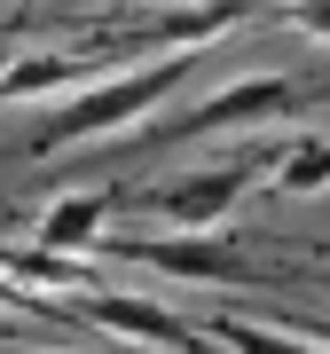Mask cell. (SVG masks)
I'll list each match as a JSON object with an SVG mask.
<instances>
[{
    "mask_svg": "<svg viewBox=\"0 0 330 354\" xmlns=\"http://www.w3.org/2000/svg\"><path fill=\"white\" fill-rule=\"evenodd\" d=\"M181 71H189V55H150V64H134V71H102L95 87H79L71 102H55V118L32 134V158L79 150V142H95V134H126L150 102L173 95Z\"/></svg>",
    "mask_w": 330,
    "mask_h": 354,
    "instance_id": "cell-1",
    "label": "cell"
},
{
    "mask_svg": "<svg viewBox=\"0 0 330 354\" xmlns=\"http://www.w3.org/2000/svg\"><path fill=\"white\" fill-rule=\"evenodd\" d=\"M267 165H275V142H244L236 158H213V165H197V174H181V181L142 189L134 213L157 221L165 236H204V228H220L244 197H252V181H267Z\"/></svg>",
    "mask_w": 330,
    "mask_h": 354,
    "instance_id": "cell-2",
    "label": "cell"
},
{
    "mask_svg": "<svg viewBox=\"0 0 330 354\" xmlns=\"http://www.w3.org/2000/svg\"><path fill=\"white\" fill-rule=\"evenodd\" d=\"M71 307H79V323H87V330H110V339H134V346H165V354H220L204 323L173 315V307H157V299H142V291H110V283H95L87 299H71Z\"/></svg>",
    "mask_w": 330,
    "mask_h": 354,
    "instance_id": "cell-3",
    "label": "cell"
},
{
    "mask_svg": "<svg viewBox=\"0 0 330 354\" xmlns=\"http://www.w3.org/2000/svg\"><path fill=\"white\" fill-rule=\"evenodd\" d=\"M307 102L299 79H283V71H252V79H229V87H213V95H197L189 111L173 118L165 134H213V127H267V118H291Z\"/></svg>",
    "mask_w": 330,
    "mask_h": 354,
    "instance_id": "cell-4",
    "label": "cell"
},
{
    "mask_svg": "<svg viewBox=\"0 0 330 354\" xmlns=\"http://www.w3.org/2000/svg\"><path fill=\"white\" fill-rule=\"evenodd\" d=\"M95 252L134 260V268H150V276H181V283H244L252 276V260L220 252L213 236H102Z\"/></svg>",
    "mask_w": 330,
    "mask_h": 354,
    "instance_id": "cell-5",
    "label": "cell"
},
{
    "mask_svg": "<svg viewBox=\"0 0 330 354\" xmlns=\"http://www.w3.org/2000/svg\"><path fill=\"white\" fill-rule=\"evenodd\" d=\"M110 205L118 189H71V197H55L48 213H39V252H55V260H71V252H87V244H102V221H110Z\"/></svg>",
    "mask_w": 330,
    "mask_h": 354,
    "instance_id": "cell-6",
    "label": "cell"
},
{
    "mask_svg": "<svg viewBox=\"0 0 330 354\" xmlns=\"http://www.w3.org/2000/svg\"><path fill=\"white\" fill-rule=\"evenodd\" d=\"M95 79H102V64H87V55H16L0 71V102L55 95V87H95Z\"/></svg>",
    "mask_w": 330,
    "mask_h": 354,
    "instance_id": "cell-7",
    "label": "cell"
},
{
    "mask_svg": "<svg viewBox=\"0 0 330 354\" xmlns=\"http://www.w3.org/2000/svg\"><path fill=\"white\" fill-rule=\"evenodd\" d=\"M267 181H275L283 197H322V189H330V134H291V142H275Z\"/></svg>",
    "mask_w": 330,
    "mask_h": 354,
    "instance_id": "cell-8",
    "label": "cell"
},
{
    "mask_svg": "<svg viewBox=\"0 0 330 354\" xmlns=\"http://www.w3.org/2000/svg\"><path fill=\"white\" fill-rule=\"evenodd\" d=\"M213 346L220 354H322L299 330H267V323H213Z\"/></svg>",
    "mask_w": 330,
    "mask_h": 354,
    "instance_id": "cell-9",
    "label": "cell"
},
{
    "mask_svg": "<svg viewBox=\"0 0 330 354\" xmlns=\"http://www.w3.org/2000/svg\"><path fill=\"white\" fill-rule=\"evenodd\" d=\"M283 24H291L299 39H330V8H291Z\"/></svg>",
    "mask_w": 330,
    "mask_h": 354,
    "instance_id": "cell-10",
    "label": "cell"
},
{
    "mask_svg": "<svg viewBox=\"0 0 330 354\" xmlns=\"http://www.w3.org/2000/svg\"><path fill=\"white\" fill-rule=\"evenodd\" d=\"M299 339H307V346H322V354H330V315H322V323H307V330H299Z\"/></svg>",
    "mask_w": 330,
    "mask_h": 354,
    "instance_id": "cell-11",
    "label": "cell"
},
{
    "mask_svg": "<svg viewBox=\"0 0 330 354\" xmlns=\"http://www.w3.org/2000/svg\"><path fill=\"white\" fill-rule=\"evenodd\" d=\"M315 252H330V244H315Z\"/></svg>",
    "mask_w": 330,
    "mask_h": 354,
    "instance_id": "cell-12",
    "label": "cell"
}]
</instances>
